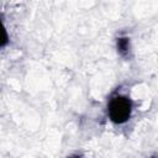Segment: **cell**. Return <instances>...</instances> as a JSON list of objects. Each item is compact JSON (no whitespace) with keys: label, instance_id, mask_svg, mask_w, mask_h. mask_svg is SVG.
<instances>
[{"label":"cell","instance_id":"obj_1","mask_svg":"<svg viewBox=\"0 0 158 158\" xmlns=\"http://www.w3.org/2000/svg\"><path fill=\"white\" fill-rule=\"evenodd\" d=\"M131 101L125 96H115L109 104V116L115 123H123L131 115Z\"/></svg>","mask_w":158,"mask_h":158},{"label":"cell","instance_id":"obj_3","mask_svg":"<svg viewBox=\"0 0 158 158\" xmlns=\"http://www.w3.org/2000/svg\"><path fill=\"white\" fill-rule=\"evenodd\" d=\"M117 47H118L120 52H122V53L127 52V49H128V40L125 38V37L118 38V41H117Z\"/></svg>","mask_w":158,"mask_h":158},{"label":"cell","instance_id":"obj_2","mask_svg":"<svg viewBox=\"0 0 158 158\" xmlns=\"http://www.w3.org/2000/svg\"><path fill=\"white\" fill-rule=\"evenodd\" d=\"M7 42H9V37H7L6 30H5V27L2 26V23L0 21V47L5 46Z\"/></svg>","mask_w":158,"mask_h":158}]
</instances>
